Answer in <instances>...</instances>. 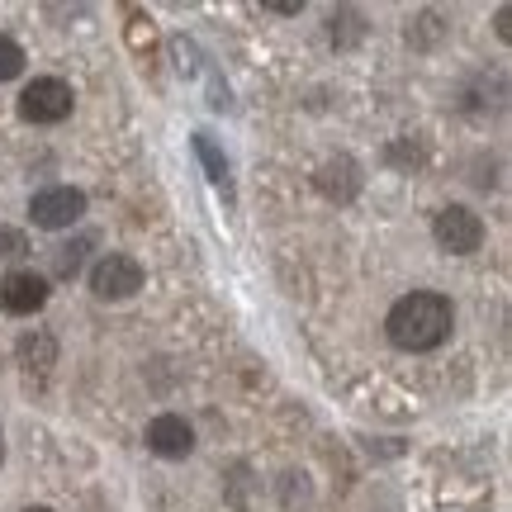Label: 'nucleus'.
<instances>
[{
    "label": "nucleus",
    "instance_id": "f257e3e1",
    "mask_svg": "<svg viewBox=\"0 0 512 512\" xmlns=\"http://www.w3.org/2000/svg\"><path fill=\"white\" fill-rule=\"evenodd\" d=\"M451 323H456V309L451 299L437 290H413L403 294L399 304L384 318V332L399 351H437L446 337H451Z\"/></svg>",
    "mask_w": 512,
    "mask_h": 512
},
{
    "label": "nucleus",
    "instance_id": "f03ea898",
    "mask_svg": "<svg viewBox=\"0 0 512 512\" xmlns=\"http://www.w3.org/2000/svg\"><path fill=\"white\" fill-rule=\"evenodd\" d=\"M72 105L76 95L62 76H34L24 86V95H19V119H29V124H62L72 114Z\"/></svg>",
    "mask_w": 512,
    "mask_h": 512
},
{
    "label": "nucleus",
    "instance_id": "7ed1b4c3",
    "mask_svg": "<svg viewBox=\"0 0 512 512\" xmlns=\"http://www.w3.org/2000/svg\"><path fill=\"white\" fill-rule=\"evenodd\" d=\"M432 238H437L441 252L451 256H470L484 247V219L465 204H446L437 219H432Z\"/></svg>",
    "mask_w": 512,
    "mask_h": 512
},
{
    "label": "nucleus",
    "instance_id": "20e7f679",
    "mask_svg": "<svg viewBox=\"0 0 512 512\" xmlns=\"http://www.w3.org/2000/svg\"><path fill=\"white\" fill-rule=\"evenodd\" d=\"M138 290H143V266H138L128 252H105L91 266V294L95 299L119 304V299H133Z\"/></svg>",
    "mask_w": 512,
    "mask_h": 512
},
{
    "label": "nucleus",
    "instance_id": "39448f33",
    "mask_svg": "<svg viewBox=\"0 0 512 512\" xmlns=\"http://www.w3.org/2000/svg\"><path fill=\"white\" fill-rule=\"evenodd\" d=\"M81 214H86V195H81L76 185H48V190H38L34 200H29V219H34V228H48V233L72 228Z\"/></svg>",
    "mask_w": 512,
    "mask_h": 512
},
{
    "label": "nucleus",
    "instance_id": "423d86ee",
    "mask_svg": "<svg viewBox=\"0 0 512 512\" xmlns=\"http://www.w3.org/2000/svg\"><path fill=\"white\" fill-rule=\"evenodd\" d=\"M43 304H48V275H38V271L0 275V313L24 318V313H38Z\"/></svg>",
    "mask_w": 512,
    "mask_h": 512
},
{
    "label": "nucleus",
    "instance_id": "0eeeda50",
    "mask_svg": "<svg viewBox=\"0 0 512 512\" xmlns=\"http://www.w3.org/2000/svg\"><path fill=\"white\" fill-rule=\"evenodd\" d=\"M147 451L162 460H185L195 451V427L181 413H162V418L147 422Z\"/></svg>",
    "mask_w": 512,
    "mask_h": 512
},
{
    "label": "nucleus",
    "instance_id": "6e6552de",
    "mask_svg": "<svg viewBox=\"0 0 512 512\" xmlns=\"http://www.w3.org/2000/svg\"><path fill=\"white\" fill-rule=\"evenodd\" d=\"M318 190L337 204L356 200V190H361V166L351 162V157H332V162H323L318 166Z\"/></svg>",
    "mask_w": 512,
    "mask_h": 512
},
{
    "label": "nucleus",
    "instance_id": "1a4fd4ad",
    "mask_svg": "<svg viewBox=\"0 0 512 512\" xmlns=\"http://www.w3.org/2000/svg\"><path fill=\"white\" fill-rule=\"evenodd\" d=\"M195 157H200V166H204V176L219 185L223 195H233V166H228V152H223L219 143H214V133H195Z\"/></svg>",
    "mask_w": 512,
    "mask_h": 512
},
{
    "label": "nucleus",
    "instance_id": "9d476101",
    "mask_svg": "<svg viewBox=\"0 0 512 512\" xmlns=\"http://www.w3.org/2000/svg\"><path fill=\"white\" fill-rule=\"evenodd\" d=\"M91 247H95L91 233H81V238L53 247V275H57V280H76V275H81V266H86V252H91Z\"/></svg>",
    "mask_w": 512,
    "mask_h": 512
},
{
    "label": "nucleus",
    "instance_id": "9b49d317",
    "mask_svg": "<svg viewBox=\"0 0 512 512\" xmlns=\"http://www.w3.org/2000/svg\"><path fill=\"white\" fill-rule=\"evenodd\" d=\"M19 361H24V366L29 370H48L57 361V347H53V337H48V332H24V337H19Z\"/></svg>",
    "mask_w": 512,
    "mask_h": 512
},
{
    "label": "nucleus",
    "instance_id": "f8f14e48",
    "mask_svg": "<svg viewBox=\"0 0 512 512\" xmlns=\"http://www.w3.org/2000/svg\"><path fill=\"white\" fill-rule=\"evenodd\" d=\"M24 72V48L10 34H0V81H15Z\"/></svg>",
    "mask_w": 512,
    "mask_h": 512
},
{
    "label": "nucleus",
    "instance_id": "ddd939ff",
    "mask_svg": "<svg viewBox=\"0 0 512 512\" xmlns=\"http://www.w3.org/2000/svg\"><path fill=\"white\" fill-rule=\"evenodd\" d=\"M29 238L19 233V228H0V261H19V256H29Z\"/></svg>",
    "mask_w": 512,
    "mask_h": 512
},
{
    "label": "nucleus",
    "instance_id": "4468645a",
    "mask_svg": "<svg viewBox=\"0 0 512 512\" xmlns=\"http://www.w3.org/2000/svg\"><path fill=\"white\" fill-rule=\"evenodd\" d=\"M498 38H503V43H508V38H512V10H508V5H498Z\"/></svg>",
    "mask_w": 512,
    "mask_h": 512
},
{
    "label": "nucleus",
    "instance_id": "2eb2a0df",
    "mask_svg": "<svg viewBox=\"0 0 512 512\" xmlns=\"http://www.w3.org/2000/svg\"><path fill=\"white\" fill-rule=\"evenodd\" d=\"M266 10H271V15H299V10H304V5H299V0H275V5H266Z\"/></svg>",
    "mask_w": 512,
    "mask_h": 512
},
{
    "label": "nucleus",
    "instance_id": "dca6fc26",
    "mask_svg": "<svg viewBox=\"0 0 512 512\" xmlns=\"http://www.w3.org/2000/svg\"><path fill=\"white\" fill-rule=\"evenodd\" d=\"M24 512H53V508H24Z\"/></svg>",
    "mask_w": 512,
    "mask_h": 512
},
{
    "label": "nucleus",
    "instance_id": "f3484780",
    "mask_svg": "<svg viewBox=\"0 0 512 512\" xmlns=\"http://www.w3.org/2000/svg\"><path fill=\"white\" fill-rule=\"evenodd\" d=\"M0 460H5V437H0Z\"/></svg>",
    "mask_w": 512,
    "mask_h": 512
}]
</instances>
